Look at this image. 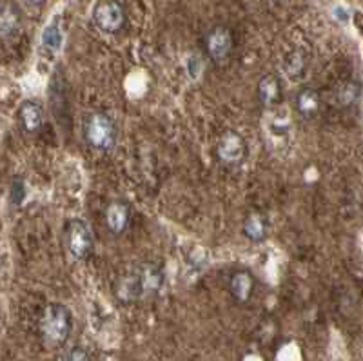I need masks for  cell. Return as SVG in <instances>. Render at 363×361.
I'll list each match as a JSON object with an SVG mask.
<instances>
[{
    "label": "cell",
    "mask_w": 363,
    "mask_h": 361,
    "mask_svg": "<svg viewBox=\"0 0 363 361\" xmlns=\"http://www.w3.org/2000/svg\"><path fill=\"white\" fill-rule=\"evenodd\" d=\"M66 245L71 256L77 260H87L93 250V234L91 229L79 220H69L66 226Z\"/></svg>",
    "instance_id": "obj_4"
},
{
    "label": "cell",
    "mask_w": 363,
    "mask_h": 361,
    "mask_svg": "<svg viewBox=\"0 0 363 361\" xmlns=\"http://www.w3.org/2000/svg\"><path fill=\"white\" fill-rule=\"evenodd\" d=\"M18 122L28 133H37L44 123V109L35 100H26L18 109Z\"/></svg>",
    "instance_id": "obj_9"
},
{
    "label": "cell",
    "mask_w": 363,
    "mask_h": 361,
    "mask_svg": "<svg viewBox=\"0 0 363 361\" xmlns=\"http://www.w3.org/2000/svg\"><path fill=\"white\" fill-rule=\"evenodd\" d=\"M84 138L96 151H111L116 144V128L111 116L100 111L87 115L84 120Z\"/></svg>",
    "instance_id": "obj_2"
},
{
    "label": "cell",
    "mask_w": 363,
    "mask_h": 361,
    "mask_svg": "<svg viewBox=\"0 0 363 361\" xmlns=\"http://www.w3.org/2000/svg\"><path fill=\"white\" fill-rule=\"evenodd\" d=\"M131 222V211L125 201H113L111 206L106 211V223H108V229L111 231V234H124L125 229L129 227Z\"/></svg>",
    "instance_id": "obj_8"
},
{
    "label": "cell",
    "mask_w": 363,
    "mask_h": 361,
    "mask_svg": "<svg viewBox=\"0 0 363 361\" xmlns=\"http://www.w3.org/2000/svg\"><path fill=\"white\" fill-rule=\"evenodd\" d=\"M258 99L264 106H277L281 99V84L274 74H265L258 84Z\"/></svg>",
    "instance_id": "obj_11"
},
{
    "label": "cell",
    "mask_w": 363,
    "mask_h": 361,
    "mask_svg": "<svg viewBox=\"0 0 363 361\" xmlns=\"http://www.w3.org/2000/svg\"><path fill=\"white\" fill-rule=\"evenodd\" d=\"M164 282V267L158 263H144L120 279L116 296L125 304H131V301H138L142 298H149V296L160 292Z\"/></svg>",
    "instance_id": "obj_1"
},
{
    "label": "cell",
    "mask_w": 363,
    "mask_h": 361,
    "mask_svg": "<svg viewBox=\"0 0 363 361\" xmlns=\"http://www.w3.org/2000/svg\"><path fill=\"white\" fill-rule=\"evenodd\" d=\"M0 24H2V37H15L18 33V29H21V13H18V9L13 4H4Z\"/></svg>",
    "instance_id": "obj_14"
},
{
    "label": "cell",
    "mask_w": 363,
    "mask_h": 361,
    "mask_svg": "<svg viewBox=\"0 0 363 361\" xmlns=\"http://www.w3.org/2000/svg\"><path fill=\"white\" fill-rule=\"evenodd\" d=\"M233 45H235V38H233L231 29L223 26L213 28L206 37V51L215 62L225 60L231 55Z\"/></svg>",
    "instance_id": "obj_6"
},
{
    "label": "cell",
    "mask_w": 363,
    "mask_h": 361,
    "mask_svg": "<svg viewBox=\"0 0 363 361\" xmlns=\"http://www.w3.org/2000/svg\"><path fill=\"white\" fill-rule=\"evenodd\" d=\"M93 22L104 33H118L125 24V11L116 0H102L93 8Z\"/></svg>",
    "instance_id": "obj_5"
},
{
    "label": "cell",
    "mask_w": 363,
    "mask_h": 361,
    "mask_svg": "<svg viewBox=\"0 0 363 361\" xmlns=\"http://www.w3.org/2000/svg\"><path fill=\"white\" fill-rule=\"evenodd\" d=\"M359 95H362V89H359L358 84L345 82L336 89V102L342 107H351L358 102Z\"/></svg>",
    "instance_id": "obj_16"
},
{
    "label": "cell",
    "mask_w": 363,
    "mask_h": 361,
    "mask_svg": "<svg viewBox=\"0 0 363 361\" xmlns=\"http://www.w3.org/2000/svg\"><path fill=\"white\" fill-rule=\"evenodd\" d=\"M281 70H284V73L289 78L298 80L301 77V73H303V70H306V55H303V51H291L287 55V58L284 60V64H281Z\"/></svg>",
    "instance_id": "obj_15"
},
{
    "label": "cell",
    "mask_w": 363,
    "mask_h": 361,
    "mask_svg": "<svg viewBox=\"0 0 363 361\" xmlns=\"http://www.w3.org/2000/svg\"><path fill=\"white\" fill-rule=\"evenodd\" d=\"M62 361H89V356H87V352L82 347H73V349H69L64 354Z\"/></svg>",
    "instance_id": "obj_20"
},
{
    "label": "cell",
    "mask_w": 363,
    "mask_h": 361,
    "mask_svg": "<svg viewBox=\"0 0 363 361\" xmlns=\"http://www.w3.org/2000/svg\"><path fill=\"white\" fill-rule=\"evenodd\" d=\"M267 220H265L262 214H252L245 220V226H244V234L245 238L251 240V242L258 243V242H264L267 238Z\"/></svg>",
    "instance_id": "obj_13"
},
{
    "label": "cell",
    "mask_w": 363,
    "mask_h": 361,
    "mask_svg": "<svg viewBox=\"0 0 363 361\" xmlns=\"http://www.w3.org/2000/svg\"><path fill=\"white\" fill-rule=\"evenodd\" d=\"M42 44H44L50 51L60 50V45H62V33H60L58 22H53V24H50L45 28L44 35H42Z\"/></svg>",
    "instance_id": "obj_17"
},
{
    "label": "cell",
    "mask_w": 363,
    "mask_h": 361,
    "mask_svg": "<svg viewBox=\"0 0 363 361\" xmlns=\"http://www.w3.org/2000/svg\"><path fill=\"white\" fill-rule=\"evenodd\" d=\"M40 327L45 340H50L55 345L64 343L69 338L71 327H73L69 309L62 304H50L42 314Z\"/></svg>",
    "instance_id": "obj_3"
},
{
    "label": "cell",
    "mask_w": 363,
    "mask_h": 361,
    "mask_svg": "<svg viewBox=\"0 0 363 361\" xmlns=\"http://www.w3.org/2000/svg\"><path fill=\"white\" fill-rule=\"evenodd\" d=\"M229 291H231L233 298L238 301H247L255 291V278L249 271H238L233 274L231 284H229Z\"/></svg>",
    "instance_id": "obj_10"
},
{
    "label": "cell",
    "mask_w": 363,
    "mask_h": 361,
    "mask_svg": "<svg viewBox=\"0 0 363 361\" xmlns=\"http://www.w3.org/2000/svg\"><path fill=\"white\" fill-rule=\"evenodd\" d=\"M203 70V62L199 55H191L187 58V73H189L191 78H199L200 73Z\"/></svg>",
    "instance_id": "obj_19"
},
{
    "label": "cell",
    "mask_w": 363,
    "mask_h": 361,
    "mask_svg": "<svg viewBox=\"0 0 363 361\" xmlns=\"http://www.w3.org/2000/svg\"><path fill=\"white\" fill-rule=\"evenodd\" d=\"M9 196H11V201L15 206H22L28 196V185L22 180L21 177L13 178L11 180V189H9Z\"/></svg>",
    "instance_id": "obj_18"
},
{
    "label": "cell",
    "mask_w": 363,
    "mask_h": 361,
    "mask_svg": "<svg viewBox=\"0 0 363 361\" xmlns=\"http://www.w3.org/2000/svg\"><path fill=\"white\" fill-rule=\"evenodd\" d=\"M245 140L238 135L236 131H227L220 138L218 148H216V155L220 160L227 165H236L244 160L245 156Z\"/></svg>",
    "instance_id": "obj_7"
},
{
    "label": "cell",
    "mask_w": 363,
    "mask_h": 361,
    "mask_svg": "<svg viewBox=\"0 0 363 361\" xmlns=\"http://www.w3.org/2000/svg\"><path fill=\"white\" fill-rule=\"evenodd\" d=\"M296 111L301 116H314L320 109V95L313 87H306L296 95Z\"/></svg>",
    "instance_id": "obj_12"
},
{
    "label": "cell",
    "mask_w": 363,
    "mask_h": 361,
    "mask_svg": "<svg viewBox=\"0 0 363 361\" xmlns=\"http://www.w3.org/2000/svg\"><path fill=\"white\" fill-rule=\"evenodd\" d=\"M29 6H33V8H40V6L45 4V0H26Z\"/></svg>",
    "instance_id": "obj_21"
}]
</instances>
